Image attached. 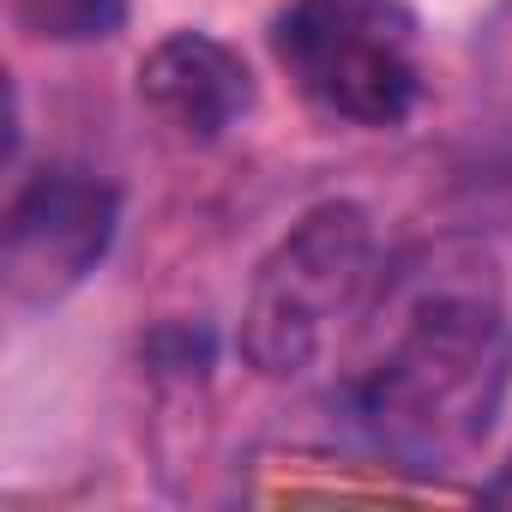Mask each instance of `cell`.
Segmentation results:
<instances>
[{
  "mask_svg": "<svg viewBox=\"0 0 512 512\" xmlns=\"http://www.w3.org/2000/svg\"><path fill=\"white\" fill-rule=\"evenodd\" d=\"M121 223V193L97 181L91 169H37L13 205L7 229H0V278L19 308H55L67 302L115 247Z\"/></svg>",
  "mask_w": 512,
  "mask_h": 512,
  "instance_id": "4",
  "label": "cell"
},
{
  "mask_svg": "<svg viewBox=\"0 0 512 512\" xmlns=\"http://www.w3.org/2000/svg\"><path fill=\"white\" fill-rule=\"evenodd\" d=\"M482 500H494V506H512V458H506V464H500V470L482 482Z\"/></svg>",
  "mask_w": 512,
  "mask_h": 512,
  "instance_id": "7",
  "label": "cell"
},
{
  "mask_svg": "<svg viewBox=\"0 0 512 512\" xmlns=\"http://www.w3.org/2000/svg\"><path fill=\"white\" fill-rule=\"evenodd\" d=\"M512 386V332L476 290L410 308L386 356L356 386L368 440L416 476H446L482 452Z\"/></svg>",
  "mask_w": 512,
  "mask_h": 512,
  "instance_id": "1",
  "label": "cell"
},
{
  "mask_svg": "<svg viewBox=\"0 0 512 512\" xmlns=\"http://www.w3.org/2000/svg\"><path fill=\"white\" fill-rule=\"evenodd\" d=\"M278 61L356 127H398L422 97L410 19L392 0H296L278 19Z\"/></svg>",
  "mask_w": 512,
  "mask_h": 512,
  "instance_id": "3",
  "label": "cell"
},
{
  "mask_svg": "<svg viewBox=\"0 0 512 512\" xmlns=\"http://www.w3.org/2000/svg\"><path fill=\"white\" fill-rule=\"evenodd\" d=\"M139 97L181 139L205 145V139H223L253 109V73L229 43L205 31H175L139 61Z\"/></svg>",
  "mask_w": 512,
  "mask_h": 512,
  "instance_id": "5",
  "label": "cell"
},
{
  "mask_svg": "<svg viewBox=\"0 0 512 512\" xmlns=\"http://www.w3.org/2000/svg\"><path fill=\"white\" fill-rule=\"evenodd\" d=\"M13 19L37 43H109L127 25V0H13Z\"/></svg>",
  "mask_w": 512,
  "mask_h": 512,
  "instance_id": "6",
  "label": "cell"
},
{
  "mask_svg": "<svg viewBox=\"0 0 512 512\" xmlns=\"http://www.w3.org/2000/svg\"><path fill=\"white\" fill-rule=\"evenodd\" d=\"M374 278V223L350 199L314 205L253 272L241 308V356L266 380L314 368L326 332L368 296Z\"/></svg>",
  "mask_w": 512,
  "mask_h": 512,
  "instance_id": "2",
  "label": "cell"
}]
</instances>
